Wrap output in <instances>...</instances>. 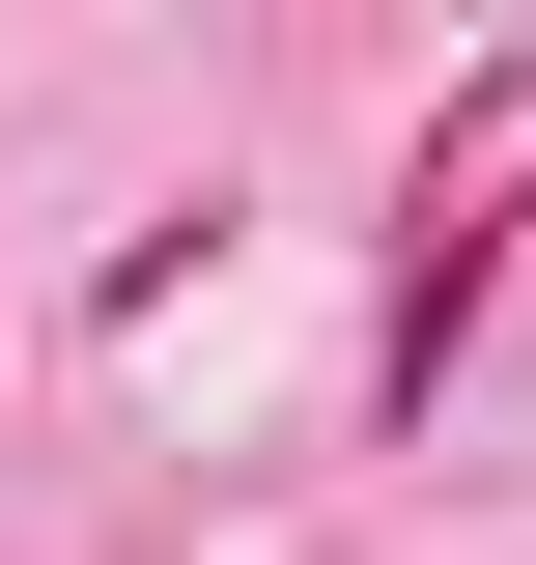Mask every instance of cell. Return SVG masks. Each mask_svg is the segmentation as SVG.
<instances>
[{
  "instance_id": "obj_1",
  "label": "cell",
  "mask_w": 536,
  "mask_h": 565,
  "mask_svg": "<svg viewBox=\"0 0 536 565\" xmlns=\"http://www.w3.org/2000/svg\"><path fill=\"white\" fill-rule=\"evenodd\" d=\"M536 255V29H480L452 85H424V170H396V255H367V424H424L480 367V311H508Z\"/></svg>"
}]
</instances>
